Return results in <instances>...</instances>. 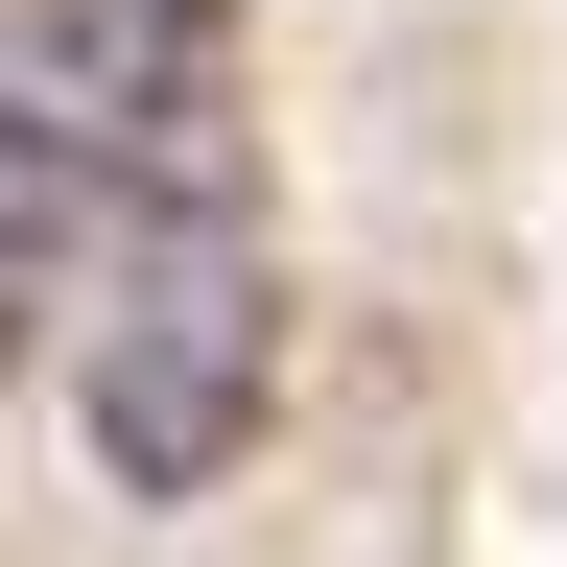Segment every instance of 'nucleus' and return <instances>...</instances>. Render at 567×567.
Here are the masks:
<instances>
[{"label":"nucleus","instance_id":"2","mask_svg":"<svg viewBox=\"0 0 567 567\" xmlns=\"http://www.w3.org/2000/svg\"><path fill=\"white\" fill-rule=\"evenodd\" d=\"M24 118L118 189H237V0H0Z\"/></svg>","mask_w":567,"mask_h":567},{"label":"nucleus","instance_id":"1","mask_svg":"<svg viewBox=\"0 0 567 567\" xmlns=\"http://www.w3.org/2000/svg\"><path fill=\"white\" fill-rule=\"evenodd\" d=\"M71 260H95V308H71V425H95V496L189 520V496L284 425V237H260L237 189H118Z\"/></svg>","mask_w":567,"mask_h":567}]
</instances>
